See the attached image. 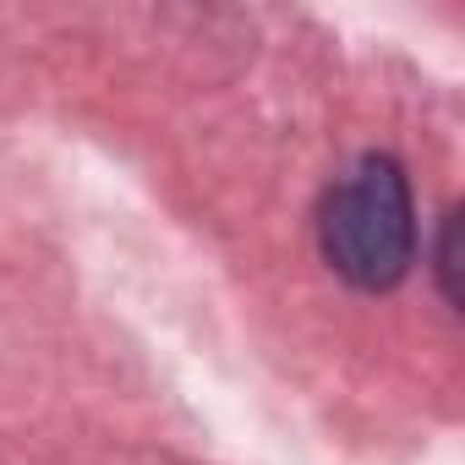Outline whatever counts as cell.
Instances as JSON below:
<instances>
[{
  "mask_svg": "<svg viewBox=\"0 0 465 465\" xmlns=\"http://www.w3.org/2000/svg\"><path fill=\"white\" fill-rule=\"evenodd\" d=\"M454 230H460V224L449 219V224H443V247H438V274H443V296H449V302H460V291H454V269H460V263H454Z\"/></svg>",
  "mask_w": 465,
  "mask_h": 465,
  "instance_id": "obj_2",
  "label": "cell"
},
{
  "mask_svg": "<svg viewBox=\"0 0 465 465\" xmlns=\"http://www.w3.org/2000/svg\"><path fill=\"white\" fill-rule=\"evenodd\" d=\"M318 242L340 280L356 291H389L416 258V208L405 170L383 153L356 159L323 197Z\"/></svg>",
  "mask_w": 465,
  "mask_h": 465,
  "instance_id": "obj_1",
  "label": "cell"
}]
</instances>
